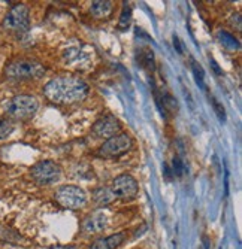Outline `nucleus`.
I'll return each mask as SVG.
<instances>
[{"instance_id":"obj_15","label":"nucleus","mask_w":242,"mask_h":249,"mask_svg":"<svg viewBox=\"0 0 242 249\" xmlns=\"http://www.w3.org/2000/svg\"><path fill=\"white\" fill-rule=\"evenodd\" d=\"M15 130V124L9 118H0V141H3L12 134Z\"/></svg>"},{"instance_id":"obj_7","label":"nucleus","mask_w":242,"mask_h":249,"mask_svg":"<svg viewBox=\"0 0 242 249\" xmlns=\"http://www.w3.org/2000/svg\"><path fill=\"white\" fill-rule=\"evenodd\" d=\"M131 145H133V142H131L130 136L127 133H120V134H115L114 138L108 139L99 148L97 155L103 158H117L126 154L127 151H130Z\"/></svg>"},{"instance_id":"obj_10","label":"nucleus","mask_w":242,"mask_h":249,"mask_svg":"<svg viewBox=\"0 0 242 249\" xmlns=\"http://www.w3.org/2000/svg\"><path fill=\"white\" fill-rule=\"evenodd\" d=\"M106 227H108V215L103 211H97V212L92 213L90 216H87L82 222V231L89 233V234L100 233Z\"/></svg>"},{"instance_id":"obj_11","label":"nucleus","mask_w":242,"mask_h":249,"mask_svg":"<svg viewBox=\"0 0 242 249\" xmlns=\"http://www.w3.org/2000/svg\"><path fill=\"white\" fill-rule=\"evenodd\" d=\"M123 240H124L123 233H117V234L108 236V237H100L92 243L90 249H115L123 243Z\"/></svg>"},{"instance_id":"obj_9","label":"nucleus","mask_w":242,"mask_h":249,"mask_svg":"<svg viewBox=\"0 0 242 249\" xmlns=\"http://www.w3.org/2000/svg\"><path fill=\"white\" fill-rule=\"evenodd\" d=\"M120 130H121V124L112 115H105L99 118L92 127V133L99 139H111Z\"/></svg>"},{"instance_id":"obj_13","label":"nucleus","mask_w":242,"mask_h":249,"mask_svg":"<svg viewBox=\"0 0 242 249\" xmlns=\"http://www.w3.org/2000/svg\"><path fill=\"white\" fill-rule=\"evenodd\" d=\"M93 200L99 206H106V205H109V203H112L115 200V196L111 191V188L103 187V188H97L93 193Z\"/></svg>"},{"instance_id":"obj_3","label":"nucleus","mask_w":242,"mask_h":249,"mask_svg":"<svg viewBox=\"0 0 242 249\" xmlns=\"http://www.w3.org/2000/svg\"><path fill=\"white\" fill-rule=\"evenodd\" d=\"M6 114L12 120H29L35 117V114L39 109V102L33 96L19 94L12 97L6 106Z\"/></svg>"},{"instance_id":"obj_1","label":"nucleus","mask_w":242,"mask_h":249,"mask_svg":"<svg viewBox=\"0 0 242 249\" xmlns=\"http://www.w3.org/2000/svg\"><path fill=\"white\" fill-rule=\"evenodd\" d=\"M43 96L56 105H74L89 96V85L78 76H58L45 84Z\"/></svg>"},{"instance_id":"obj_5","label":"nucleus","mask_w":242,"mask_h":249,"mask_svg":"<svg viewBox=\"0 0 242 249\" xmlns=\"http://www.w3.org/2000/svg\"><path fill=\"white\" fill-rule=\"evenodd\" d=\"M30 175L39 185H53L61 178V167L50 160L39 161L30 169Z\"/></svg>"},{"instance_id":"obj_22","label":"nucleus","mask_w":242,"mask_h":249,"mask_svg":"<svg viewBox=\"0 0 242 249\" xmlns=\"http://www.w3.org/2000/svg\"><path fill=\"white\" fill-rule=\"evenodd\" d=\"M48 249H76L75 246H64V245H57V246H51Z\"/></svg>"},{"instance_id":"obj_17","label":"nucleus","mask_w":242,"mask_h":249,"mask_svg":"<svg viewBox=\"0 0 242 249\" xmlns=\"http://www.w3.org/2000/svg\"><path fill=\"white\" fill-rule=\"evenodd\" d=\"M191 69H193V73H194V79L196 82L199 84L202 88H205V72L202 67L197 64L196 61H193V66H191Z\"/></svg>"},{"instance_id":"obj_2","label":"nucleus","mask_w":242,"mask_h":249,"mask_svg":"<svg viewBox=\"0 0 242 249\" xmlns=\"http://www.w3.org/2000/svg\"><path fill=\"white\" fill-rule=\"evenodd\" d=\"M5 75H6V78L14 79V81L39 79L40 76L45 75V67L36 60L19 58V60L11 61L6 66Z\"/></svg>"},{"instance_id":"obj_4","label":"nucleus","mask_w":242,"mask_h":249,"mask_svg":"<svg viewBox=\"0 0 242 249\" xmlns=\"http://www.w3.org/2000/svg\"><path fill=\"white\" fill-rule=\"evenodd\" d=\"M29 26H30V14H29V8L24 3H18L12 6L2 22V27L5 30L15 32V33L27 32Z\"/></svg>"},{"instance_id":"obj_16","label":"nucleus","mask_w":242,"mask_h":249,"mask_svg":"<svg viewBox=\"0 0 242 249\" xmlns=\"http://www.w3.org/2000/svg\"><path fill=\"white\" fill-rule=\"evenodd\" d=\"M130 21H131V8L127 3H124L123 11H121V17H120V22H118V29L126 30L130 26Z\"/></svg>"},{"instance_id":"obj_8","label":"nucleus","mask_w":242,"mask_h":249,"mask_svg":"<svg viewBox=\"0 0 242 249\" xmlns=\"http://www.w3.org/2000/svg\"><path fill=\"white\" fill-rule=\"evenodd\" d=\"M111 191L114 193L115 198L131 200V198L136 197L139 187H138L136 179L131 175H120L112 180Z\"/></svg>"},{"instance_id":"obj_21","label":"nucleus","mask_w":242,"mask_h":249,"mask_svg":"<svg viewBox=\"0 0 242 249\" xmlns=\"http://www.w3.org/2000/svg\"><path fill=\"white\" fill-rule=\"evenodd\" d=\"M173 47L177 48L178 54H183V48H181V43H180V39L173 36Z\"/></svg>"},{"instance_id":"obj_12","label":"nucleus","mask_w":242,"mask_h":249,"mask_svg":"<svg viewBox=\"0 0 242 249\" xmlns=\"http://www.w3.org/2000/svg\"><path fill=\"white\" fill-rule=\"evenodd\" d=\"M114 9V3L109 0H96L92 2L90 12L94 18H108Z\"/></svg>"},{"instance_id":"obj_14","label":"nucleus","mask_w":242,"mask_h":249,"mask_svg":"<svg viewBox=\"0 0 242 249\" xmlns=\"http://www.w3.org/2000/svg\"><path fill=\"white\" fill-rule=\"evenodd\" d=\"M218 39H220V42H222L223 47H226L227 50H238L239 48L238 39L233 35H230L229 32H220Z\"/></svg>"},{"instance_id":"obj_18","label":"nucleus","mask_w":242,"mask_h":249,"mask_svg":"<svg viewBox=\"0 0 242 249\" xmlns=\"http://www.w3.org/2000/svg\"><path fill=\"white\" fill-rule=\"evenodd\" d=\"M172 172H173V175H177V176H183L186 173V166H184L181 158H178V157L173 158V161H172Z\"/></svg>"},{"instance_id":"obj_19","label":"nucleus","mask_w":242,"mask_h":249,"mask_svg":"<svg viewBox=\"0 0 242 249\" xmlns=\"http://www.w3.org/2000/svg\"><path fill=\"white\" fill-rule=\"evenodd\" d=\"M211 103H212V106H214V109H215V114L218 115V118L222 120V121H224L226 120V114H224V107L220 105L214 97H211Z\"/></svg>"},{"instance_id":"obj_6","label":"nucleus","mask_w":242,"mask_h":249,"mask_svg":"<svg viewBox=\"0 0 242 249\" xmlns=\"http://www.w3.org/2000/svg\"><path fill=\"white\" fill-rule=\"evenodd\" d=\"M56 200L66 209H79L87 203V194L82 188L76 185H64L60 187L56 194Z\"/></svg>"},{"instance_id":"obj_20","label":"nucleus","mask_w":242,"mask_h":249,"mask_svg":"<svg viewBox=\"0 0 242 249\" xmlns=\"http://www.w3.org/2000/svg\"><path fill=\"white\" fill-rule=\"evenodd\" d=\"M235 22H236V29L238 30H241V17L236 14V15H232V18H230V24L233 26L235 24Z\"/></svg>"}]
</instances>
